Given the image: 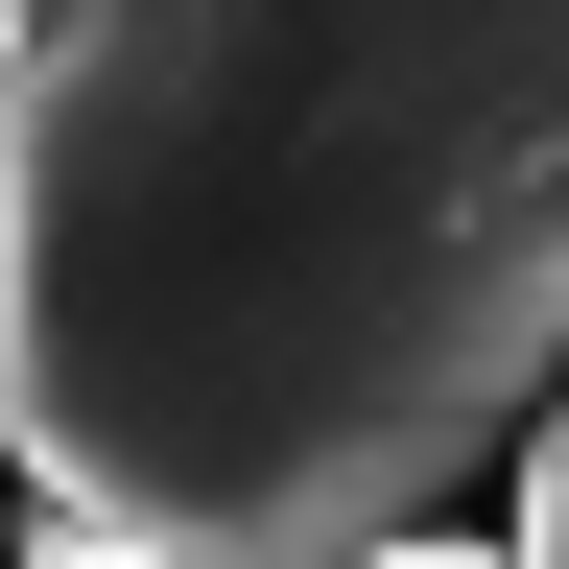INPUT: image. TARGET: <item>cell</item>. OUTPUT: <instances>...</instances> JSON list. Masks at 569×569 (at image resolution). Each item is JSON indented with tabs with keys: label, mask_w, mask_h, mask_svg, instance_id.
Here are the masks:
<instances>
[{
	"label": "cell",
	"mask_w": 569,
	"mask_h": 569,
	"mask_svg": "<svg viewBox=\"0 0 569 569\" xmlns=\"http://www.w3.org/2000/svg\"><path fill=\"white\" fill-rule=\"evenodd\" d=\"M0 48H24V0H0Z\"/></svg>",
	"instance_id": "cell-5"
},
{
	"label": "cell",
	"mask_w": 569,
	"mask_h": 569,
	"mask_svg": "<svg viewBox=\"0 0 569 569\" xmlns=\"http://www.w3.org/2000/svg\"><path fill=\"white\" fill-rule=\"evenodd\" d=\"M356 569H498V546L475 522H403V546H356Z\"/></svg>",
	"instance_id": "cell-3"
},
{
	"label": "cell",
	"mask_w": 569,
	"mask_h": 569,
	"mask_svg": "<svg viewBox=\"0 0 569 569\" xmlns=\"http://www.w3.org/2000/svg\"><path fill=\"white\" fill-rule=\"evenodd\" d=\"M24 569H167V546H71V522H48V546H24Z\"/></svg>",
	"instance_id": "cell-4"
},
{
	"label": "cell",
	"mask_w": 569,
	"mask_h": 569,
	"mask_svg": "<svg viewBox=\"0 0 569 569\" xmlns=\"http://www.w3.org/2000/svg\"><path fill=\"white\" fill-rule=\"evenodd\" d=\"M569 380V0H24L0 451L71 546L356 569Z\"/></svg>",
	"instance_id": "cell-1"
},
{
	"label": "cell",
	"mask_w": 569,
	"mask_h": 569,
	"mask_svg": "<svg viewBox=\"0 0 569 569\" xmlns=\"http://www.w3.org/2000/svg\"><path fill=\"white\" fill-rule=\"evenodd\" d=\"M498 569H569V380L522 403V522H498Z\"/></svg>",
	"instance_id": "cell-2"
}]
</instances>
